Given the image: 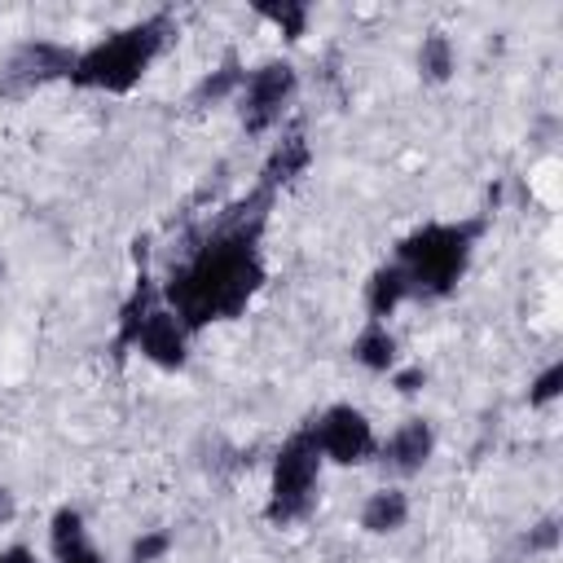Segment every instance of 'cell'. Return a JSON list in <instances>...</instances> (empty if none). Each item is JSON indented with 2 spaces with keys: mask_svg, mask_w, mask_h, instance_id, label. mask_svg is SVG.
Returning <instances> with one entry per match:
<instances>
[{
  "mask_svg": "<svg viewBox=\"0 0 563 563\" xmlns=\"http://www.w3.org/2000/svg\"><path fill=\"white\" fill-rule=\"evenodd\" d=\"M268 202L273 194L264 189L246 194L207 233H198L194 246H185V255L172 264L163 282V299L189 334L211 321L238 317L264 286L260 233H264Z\"/></svg>",
  "mask_w": 563,
  "mask_h": 563,
  "instance_id": "obj_1",
  "label": "cell"
},
{
  "mask_svg": "<svg viewBox=\"0 0 563 563\" xmlns=\"http://www.w3.org/2000/svg\"><path fill=\"white\" fill-rule=\"evenodd\" d=\"M172 35V13H150L123 31H110L92 48L75 57L70 84L75 88H97V92H128L141 84V75L154 66Z\"/></svg>",
  "mask_w": 563,
  "mask_h": 563,
  "instance_id": "obj_2",
  "label": "cell"
},
{
  "mask_svg": "<svg viewBox=\"0 0 563 563\" xmlns=\"http://www.w3.org/2000/svg\"><path fill=\"white\" fill-rule=\"evenodd\" d=\"M484 233V220H457V224H422L396 246V268L409 277L413 299H444L457 290L471 251Z\"/></svg>",
  "mask_w": 563,
  "mask_h": 563,
  "instance_id": "obj_3",
  "label": "cell"
},
{
  "mask_svg": "<svg viewBox=\"0 0 563 563\" xmlns=\"http://www.w3.org/2000/svg\"><path fill=\"white\" fill-rule=\"evenodd\" d=\"M321 449L312 431H295L277 457H273V484H268V523H295L317 506V484H321Z\"/></svg>",
  "mask_w": 563,
  "mask_h": 563,
  "instance_id": "obj_4",
  "label": "cell"
},
{
  "mask_svg": "<svg viewBox=\"0 0 563 563\" xmlns=\"http://www.w3.org/2000/svg\"><path fill=\"white\" fill-rule=\"evenodd\" d=\"M75 57L79 53H70L57 40H22L0 62V97L4 101H18V97H31L35 88H44L53 79H70Z\"/></svg>",
  "mask_w": 563,
  "mask_h": 563,
  "instance_id": "obj_5",
  "label": "cell"
},
{
  "mask_svg": "<svg viewBox=\"0 0 563 563\" xmlns=\"http://www.w3.org/2000/svg\"><path fill=\"white\" fill-rule=\"evenodd\" d=\"M295 88H299V79H295V66L290 62H264V66L246 70L242 92H238V119H242V128L251 136L268 132L286 114Z\"/></svg>",
  "mask_w": 563,
  "mask_h": 563,
  "instance_id": "obj_6",
  "label": "cell"
},
{
  "mask_svg": "<svg viewBox=\"0 0 563 563\" xmlns=\"http://www.w3.org/2000/svg\"><path fill=\"white\" fill-rule=\"evenodd\" d=\"M308 431H312L321 457H330V462H339V466H361V462H369L374 449H378L369 418H365L361 409H352V405H330Z\"/></svg>",
  "mask_w": 563,
  "mask_h": 563,
  "instance_id": "obj_7",
  "label": "cell"
},
{
  "mask_svg": "<svg viewBox=\"0 0 563 563\" xmlns=\"http://www.w3.org/2000/svg\"><path fill=\"white\" fill-rule=\"evenodd\" d=\"M132 347H136L145 361L163 365V369H180V365H185V356H189V330L176 321V312H172V308H154V312L141 321V330H136Z\"/></svg>",
  "mask_w": 563,
  "mask_h": 563,
  "instance_id": "obj_8",
  "label": "cell"
},
{
  "mask_svg": "<svg viewBox=\"0 0 563 563\" xmlns=\"http://www.w3.org/2000/svg\"><path fill=\"white\" fill-rule=\"evenodd\" d=\"M431 449H435L431 422H427V418H409V422H400L374 453H378L383 471H391V475H413V471H422V466L431 462Z\"/></svg>",
  "mask_w": 563,
  "mask_h": 563,
  "instance_id": "obj_9",
  "label": "cell"
},
{
  "mask_svg": "<svg viewBox=\"0 0 563 563\" xmlns=\"http://www.w3.org/2000/svg\"><path fill=\"white\" fill-rule=\"evenodd\" d=\"M308 158H312V150H308V136H303L299 128H290V132H286V136L273 145V154L264 158V167H260V185H255V189H264V194H277L282 185H290L295 176H303Z\"/></svg>",
  "mask_w": 563,
  "mask_h": 563,
  "instance_id": "obj_10",
  "label": "cell"
},
{
  "mask_svg": "<svg viewBox=\"0 0 563 563\" xmlns=\"http://www.w3.org/2000/svg\"><path fill=\"white\" fill-rule=\"evenodd\" d=\"M405 299H413V290H409V277L396 264H383V268L369 273V282H365V312H369V321H383L387 325V317Z\"/></svg>",
  "mask_w": 563,
  "mask_h": 563,
  "instance_id": "obj_11",
  "label": "cell"
},
{
  "mask_svg": "<svg viewBox=\"0 0 563 563\" xmlns=\"http://www.w3.org/2000/svg\"><path fill=\"white\" fill-rule=\"evenodd\" d=\"M405 519H409V497H405V488H378V493H369L365 506H361V528L374 532V537H387V532L405 528Z\"/></svg>",
  "mask_w": 563,
  "mask_h": 563,
  "instance_id": "obj_12",
  "label": "cell"
},
{
  "mask_svg": "<svg viewBox=\"0 0 563 563\" xmlns=\"http://www.w3.org/2000/svg\"><path fill=\"white\" fill-rule=\"evenodd\" d=\"M352 361L365 365L369 374L396 369V334L383 321H365V330L352 339Z\"/></svg>",
  "mask_w": 563,
  "mask_h": 563,
  "instance_id": "obj_13",
  "label": "cell"
},
{
  "mask_svg": "<svg viewBox=\"0 0 563 563\" xmlns=\"http://www.w3.org/2000/svg\"><path fill=\"white\" fill-rule=\"evenodd\" d=\"M242 79H246V66L238 62V53H229L211 75L198 79V88H194V106H216V101H229V97L238 101Z\"/></svg>",
  "mask_w": 563,
  "mask_h": 563,
  "instance_id": "obj_14",
  "label": "cell"
},
{
  "mask_svg": "<svg viewBox=\"0 0 563 563\" xmlns=\"http://www.w3.org/2000/svg\"><path fill=\"white\" fill-rule=\"evenodd\" d=\"M453 66H457L453 40H449L444 31H431V35L422 40V48H418V75H422L427 84H444V79L453 75Z\"/></svg>",
  "mask_w": 563,
  "mask_h": 563,
  "instance_id": "obj_15",
  "label": "cell"
},
{
  "mask_svg": "<svg viewBox=\"0 0 563 563\" xmlns=\"http://www.w3.org/2000/svg\"><path fill=\"white\" fill-rule=\"evenodd\" d=\"M48 545H53L57 559L70 554V550H79V545H88V528H84V515H79L75 506H62V510L53 515V523H48Z\"/></svg>",
  "mask_w": 563,
  "mask_h": 563,
  "instance_id": "obj_16",
  "label": "cell"
},
{
  "mask_svg": "<svg viewBox=\"0 0 563 563\" xmlns=\"http://www.w3.org/2000/svg\"><path fill=\"white\" fill-rule=\"evenodd\" d=\"M255 13L264 18V22H273L286 40H299L303 31H308V4H299V0H282V4H255Z\"/></svg>",
  "mask_w": 563,
  "mask_h": 563,
  "instance_id": "obj_17",
  "label": "cell"
},
{
  "mask_svg": "<svg viewBox=\"0 0 563 563\" xmlns=\"http://www.w3.org/2000/svg\"><path fill=\"white\" fill-rule=\"evenodd\" d=\"M167 550H172V532L154 528V532H141V537L132 541V550H128V563H158Z\"/></svg>",
  "mask_w": 563,
  "mask_h": 563,
  "instance_id": "obj_18",
  "label": "cell"
},
{
  "mask_svg": "<svg viewBox=\"0 0 563 563\" xmlns=\"http://www.w3.org/2000/svg\"><path fill=\"white\" fill-rule=\"evenodd\" d=\"M559 391H563V361H554V365H545V369L537 374V383L528 387V405L541 409V405H550Z\"/></svg>",
  "mask_w": 563,
  "mask_h": 563,
  "instance_id": "obj_19",
  "label": "cell"
},
{
  "mask_svg": "<svg viewBox=\"0 0 563 563\" xmlns=\"http://www.w3.org/2000/svg\"><path fill=\"white\" fill-rule=\"evenodd\" d=\"M559 541V519H541L537 532H528V550H554Z\"/></svg>",
  "mask_w": 563,
  "mask_h": 563,
  "instance_id": "obj_20",
  "label": "cell"
},
{
  "mask_svg": "<svg viewBox=\"0 0 563 563\" xmlns=\"http://www.w3.org/2000/svg\"><path fill=\"white\" fill-rule=\"evenodd\" d=\"M391 383H396V391H400V396H413V391H418V387L427 383V369H422V365L396 369V378H391Z\"/></svg>",
  "mask_w": 563,
  "mask_h": 563,
  "instance_id": "obj_21",
  "label": "cell"
},
{
  "mask_svg": "<svg viewBox=\"0 0 563 563\" xmlns=\"http://www.w3.org/2000/svg\"><path fill=\"white\" fill-rule=\"evenodd\" d=\"M57 563H106V559H101V550L88 541V545H79V550H70V554H62Z\"/></svg>",
  "mask_w": 563,
  "mask_h": 563,
  "instance_id": "obj_22",
  "label": "cell"
},
{
  "mask_svg": "<svg viewBox=\"0 0 563 563\" xmlns=\"http://www.w3.org/2000/svg\"><path fill=\"white\" fill-rule=\"evenodd\" d=\"M0 563H40V559L26 545H9V550H0Z\"/></svg>",
  "mask_w": 563,
  "mask_h": 563,
  "instance_id": "obj_23",
  "label": "cell"
},
{
  "mask_svg": "<svg viewBox=\"0 0 563 563\" xmlns=\"http://www.w3.org/2000/svg\"><path fill=\"white\" fill-rule=\"evenodd\" d=\"M13 515H18V501H13V493L0 484V523H9Z\"/></svg>",
  "mask_w": 563,
  "mask_h": 563,
  "instance_id": "obj_24",
  "label": "cell"
},
{
  "mask_svg": "<svg viewBox=\"0 0 563 563\" xmlns=\"http://www.w3.org/2000/svg\"><path fill=\"white\" fill-rule=\"evenodd\" d=\"M0 273H4V260H0Z\"/></svg>",
  "mask_w": 563,
  "mask_h": 563,
  "instance_id": "obj_25",
  "label": "cell"
}]
</instances>
